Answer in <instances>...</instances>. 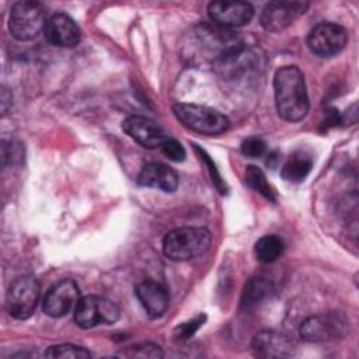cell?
Wrapping results in <instances>:
<instances>
[{
	"label": "cell",
	"mask_w": 359,
	"mask_h": 359,
	"mask_svg": "<svg viewBox=\"0 0 359 359\" xmlns=\"http://www.w3.org/2000/svg\"><path fill=\"white\" fill-rule=\"evenodd\" d=\"M275 105L280 118L289 122L302 121L309 112V95L302 70L297 66H282L273 77Z\"/></svg>",
	"instance_id": "6da1fadb"
},
{
	"label": "cell",
	"mask_w": 359,
	"mask_h": 359,
	"mask_svg": "<svg viewBox=\"0 0 359 359\" xmlns=\"http://www.w3.org/2000/svg\"><path fill=\"white\" fill-rule=\"evenodd\" d=\"M212 243L205 227H180L168 231L163 240V252L172 261H189L203 255Z\"/></svg>",
	"instance_id": "7a4b0ae2"
},
{
	"label": "cell",
	"mask_w": 359,
	"mask_h": 359,
	"mask_svg": "<svg viewBox=\"0 0 359 359\" xmlns=\"http://www.w3.org/2000/svg\"><path fill=\"white\" fill-rule=\"evenodd\" d=\"M172 112L185 128L206 136L222 135L230 126L226 115L206 105L178 102L172 105Z\"/></svg>",
	"instance_id": "3957f363"
},
{
	"label": "cell",
	"mask_w": 359,
	"mask_h": 359,
	"mask_svg": "<svg viewBox=\"0 0 359 359\" xmlns=\"http://www.w3.org/2000/svg\"><path fill=\"white\" fill-rule=\"evenodd\" d=\"M46 24V8L34 0L17 1L8 15L10 34L18 41L34 39Z\"/></svg>",
	"instance_id": "277c9868"
},
{
	"label": "cell",
	"mask_w": 359,
	"mask_h": 359,
	"mask_svg": "<svg viewBox=\"0 0 359 359\" xmlns=\"http://www.w3.org/2000/svg\"><path fill=\"white\" fill-rule=\"evenodd\" d=\"M41 294L39 283L32 276H21L15 279L6 294V310L7 313L17 318H29L38 304Z\"/></svg>",
	"instance_id": "5b68a950"
},
{
	"label": "cell",
	"mask_w": 359,
	"mask_h": 359,
	"mask_svg": "<svg viewBox=\"0 0 359 359\" xmlns=\"http://www.w3.org/2000/svg\"><path fill=\"white\" fill-rule=\"evenodd\" d=\"M118 318L119 309L116 304L101 296H83L74 307V321L84 330L94 328L100 324H114Z\"/></svg>",
	"instance_id": "8992f818"
},
{
	"label": "cell",
	"mask_w": 359,
	"mask_h": 359,
	"mask_svg": "<svg viewBox=\"0 0 359 359\" xmlns=\"http://www.w3.org/2000/svg\"><path fill=\"white\" fill-rule=\"evenodd\" d=\"M348 320L342 313L311 316L300 325V337L307 342H327L342 338L348 330Z\"/></svg>",
	"instance_id": "52a82bcc"
},
{
	"label": "cell",
	"mask_w": 359,
	"mask_h": 359,
	"mask_svg": "<svg viewBox=\"0 0 359 359\" xmlns=\"http://www.w3.org/2000/svg\"><path fill=\"white\" fill-rule=\"evenodd\" d=\"M346 29L335 22L317 24L307 36V46L310 50L321 57H331L338 55L346 45Z\"/></svg>",
	"instance_id": "ba28073f"
},
{
	"label": "cell",
	"mask_w": 359,
	"mask_h": 359,
	"mask_svg": "<svg viewBox=\"0 0 359 359\" xmlns=\"http://www.w3.org/2000/svg\"><path fill=\"white\" fill-rule=\"evenodd\" d=\"M80 300V289L72 279H62L45 294L42 310L48 317L60 318L69 314Z\"/></svg>",
	"instance_id": "9c48e42d"
},
{
	"label": "cell",
	"mask_w": 359,
	"mask_h": 359,
	"mask_svg": "<svg viewBox=\"0 0 359 359\" xmlns=\"http://www.w3.org/2000/svg\"><path fill=\"white\" fill-rule=\"evenodd\" d=\"M307 1H271L261 13V25L271 32H279L292 25L309 8Z\"/></svg>",
	"instance_id": "30bf717a"
},
{
	"label": "cell",
	"mask_w": 359,
	"mask_h": 359,
	"mask_svg": "<svg viewBox=\"0 0 359 359\" xmlns=\"http://www.w3.org/2000/svg\"><path fill=\"white\" fill-rule=\"evenodd\" d=\"M208 14L215 25L229 29L248 24L254 17V8L247 1H212Z\"/></svg>",
	"instance_id": "8fae6325"
},
{
	"label": "cell",
	"mask_w": 359,
	"mask_h": 359,
	"mask_svg": "<svg viewBox=\"0 0 359 359\" xmlns=\"http://www.w3.org/2000/svg\"><path fill=\"white\" fill-rule=\"evenodd\" d=\"M123 132L146 149L160 147L168 136L153 119L142 115H130L122 122Z\"/></svg>",
	"instance_id": "7c38bea8"
},
{
	"label": "cell",
	"mask_w": 359,
	"mask_h": 359,
	"mask_svg": "<svg viewBox=\"0 0 359 359\" xmlns=\"http://www.w3.org/2000/svg\"><path fill=\"white\" fill-rule=\"evenodd\" d=\"M43 35L49 43L59 48H73L81 39L79 25L65 13H56L46 20Z\"/></svg>",
	"instance_id": "4fadbf2b"
},
{
	"label": "cell",
	"mask_w": 359,
	"mask_h": 359,
	"mask_svg": "<svg viewBox=\"0 0 359 359\" xmlns=\"http://www.w3.org/2000/svg\"><path fill=\"white\" fill-rule=\"evenodd\" d=\"M251 349L255 356L259 358H285L292 356L296 345L287 335L264 330L254 335L251 341Z\"/></svg>",
	"instance_id": "5bb4252c"
},
{
	"label": "cell",
	"mask_w": 359,
	"mask_h": 359,
	"mask_svg": "<svg viewBox=\"0 0 359 359\" xmlns=\"http://www.w3.org/2000/svg\"><path fill=\"white\" fill-rule=\"evenodd\" d=\"M135 294L150 318L161 317L168 309V304H170L168 290L164 285L156 280L147 279L140 282L135 289Z\"/></svg>",
	"instance_id": "9a60e30c"
},
{
	"label": "cell",
	"mask_w": 359,
	"mask_h": 359,
	"mask_svg": "<svg viewBox=\"0 0 359 359\" xmlns=\"http://www.w3.org/2000/svg\"><path fill=\"white\" fill-rule=\"evenodd\" d=\"M137 184L163 192H174L178 188V174L170 165L153 161L143 165L137 175Z\"/></svg>",
	"instance_id": "2e32d148"
},
{
	"label": "cell",
	"mask_w": 359,
	"mask_h": 359,
	"mask_svg": "<svg viewBox=\"0 0 359 359\" xmlns=\"http://www.w3.org/2000/svg\"><path fill=\"white\" fill-rule=\"evenodd\" d=\"M313 167V158L306 151L293 153L280 168V175L287 182H302Z\"/></svg>",
	"instance_id": "e0dca14e"
},
{
	"label": "cell",
	"mask_w": 359,
	"mask_h": 359,
	"mask_svg": "<svg viewBox=\"0 0 359 359\" xmlns=\"http://www.w3.org/2000/svg\"><path fill=\"white\" fill-rule=\"evenodd\" d=\"M285 244L282 238L275 234H266L255 243V257L262 264H271L283 254Z\"/></svg>",
	"instance_id": "ac0fdd59"
},
{
	"label": "cell",
	"mask_w": 359,
	"mask_h": 359,
	"mask_svg": "<svg viewBox=\"0 0 359 359\" xmlns=\"http://www.w3.org/2000/svg\"><path fill=\"white\" fill-rule=\"evenodd\" d=\"M271 292V283L268 279L257 276L252 278L247 282L244 292H243V299H241V306L244 309H251L257 306L259 302H262Z\"/></svg>",
	"instance_id": "d6986e66"
},
{
	"label": "cell",
	"mask_w": 359,
	"mask_h": 359,
	"mask_svg": "<svg viewBox=\"0 0 359 359\" xmlns=\"http://www.w3.org/2000/svg\"><path fill=\"white\" fill-rule=\"evenodd\" d=\"M245 182L250 188L259 192L262 196L269 199L271 202H275V191L268 184L265 174L255 165H248L245 170Z\"/></svg>",
	"instance_id": "ffe728a7"
},
{
	"label": "cell",
	"mask_w": 359,
	"mask_h": 359,
	"mask_svg": "<svg viewBox=\"0 0 359 359\" xmlns=\"http://www.w3.org/2000/svg\"><path fill=\"white\" fill-rule=\"evenodd\" d=\"M46 358H73V359H81V358H91V353L77 345L72 344H59L49 346L45 353Z\"/></svg>",
	"instance_id": "44dd1931"
},
{
	"label": "cell",
	"mask_w": 359,
	"mask_h": 359,
	"mask_svg": "<svg viewBox=\"0 0 359 359\" xmlns=\"http://www.w3.org/2000/svg\"><path fill=\"white\" fill-rule=\"evenodd\" d=\"M116 356L122 358H161L163 351L158 345L150 344V342H142L136 344L133 346H129L126 349H122L116 353Z\"/></svg>",
	"instance_id": "7402d4cb"
},
{
	"label": "cell",
	"mask_w": 359,
	"mask_h": 359,
	"mask_svg": "<svg viewBox=\"0 0 359 359\" xmlns=\"http://www.w3.org/2000/svg\"><path fill=\"white\" fill-rule=\"evenodd\" d=\"M160 150L165 157H168L171 161H175V163L184 161L185 156H187L184 146L177 139L170 137V136H167L165 140L161 143Z\"/></svg>",
	"instance_id": "603a6c76"
},
{
	"label": "cell",
	"mask_w": 359,
	"mask_h": 359,
	"mask_svg": "<svg viewBox=\"0 0 359 359\" xmlns=\"http://www.w3.org/2000/svg\"><path fill=\"white\" fill-rule=\"evenodd\" d=\"M205 320H206V316L205 314H199V316L194 317L192 320H188V321H185L182 324H178L175 327V330H174V335L178 339H187V338L192 337L202 327Z\"/></svg>",
	"instance_id": "cb8c5ba5"
},
{
	"label": "cell",
	"mask_w": 359,
	"mask_h": 359,
	"mask_svg": "<svg viewBox=\"0 0 359 359\" xmlns=\"http://www.w3.org/2000/svg\"><path fill=\"white\" fill-rule=\"evenodd\" d=\"M266 150V144L261 137H248L241 143V153L247 157H261Z\"/></svg>",
	"instance_id": "d4e9b609"
},
{
	"label": "cell",
	"mask_w": 359,
	"mask_h": 359,
	"mask_svg": "<svg viewBox=\"0 0 359 359\" xmlns=\"http://www.w3.org/2000/svg\"><path fill=\"white\" fill-rule=\"evenodd\" d=\"M196 150L201 153V157L208 163V165H209V171H210V177H212V181L215 182V185L217 187V189H219L220 192H224V191H223V188H222V184H223V182H222V180H220V175H219V174H217V171L215 170V165H213V163L210 161L209 156H206V154H205V151H203V150H199L198 147H196Z\"/></svg>",
	"instance_id": "484cf974"
},
{
	"label": "cell",
	"mask_w": 359,
	"mask_h": 359,
	"mask_svg": "<svg viewBox=\"0 0 359 359\" xmlns=\"http://www.w3.org/2000/svg\"><path fill=\"white\" fill-rule=\"evenodd\" d=\"M10 105H11V94L7 91V88H1V114L3 115L7 114Z\"/></svg>",
	"instance_id": "4316f807"
}]
</instances>
